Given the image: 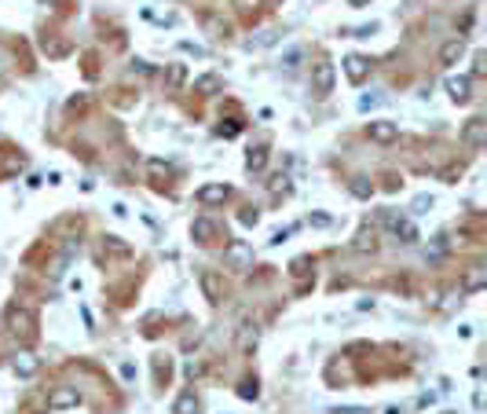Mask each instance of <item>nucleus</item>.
<instances>
[{"instance_id":"6e6552de","label":"nucleus","mask_w":487,"mask_h":414,"mask_svg":"<svg viewBox=\"0 0 487 414\" xmlns=\"http://www.w3.org/2000/svg\"><path fill=\"white\" fill-rule=\"evenodd\" d=\"M389 227H392V235L400 239V242H418V227L410 224V220H403V216H389Z\"/></svg>"},{"instance_id":"39448f33","label":"nucleus","mask_w":487,"mask_h":414,"mask_svg":"<svg viewBox=\"0 0 487 414\" xmlns=\"http://www.w3.org/2000/svg\"><path fill=\"white\" fill-rule=\"evenodd\" d=\"M366 136L374 139V144H392V139L400 136V125H396V121H370Z\"/></svg>"},{"instance_id":"aec40b11","label":"nucleus","mask_w":487,"mask_h":414,"mask_svg":"<svg viewBox=\"0 0 487 414\" xmlns=\"http://www.w3.org/2000/svg\"><path fill=\"white\" fill-rule=\"evenodd\" d=\"M256 393H260V389H256V381H242L238 385V396L242 399H256Z\"/></svg>"},{"instance_id":"20e7f679","label":"nucleus","mask_w":487,"mask_h":414,"mask_svg":"<svg viewBox=\"0 0 487 414\" xmlns=\"http://www.w3.org/2000/svg\"><path fill=\"white\" fill-rule=\"evenodd\" d=\"M461 139H466L469 147H484L487 144V121L484 118H469L466 128H461Z\"/></svg>"},{"instance_id":"f03ea898","label":"nucleus","mask_w":487,"mask_h":414,"mask_svg":"<svg viewBox=\"0 0 487 414\" xmlns=\"http://www.w3.org/2000/svg\"><path fill=\"white\" fill-rule=\"evenodd\" d=\"M8 322H11V330H15L22 341H30L33 334H37V327H33L37 319H33V312H26V308H11V312H8Z\"/></svg>"},{"instance_id":"393cba45","label":"nucleus","mask_w":487,"mask_h":414,"mask_svg":"<svg viewBox=\"0 0 487 414\" xmlns=\"http://www.w3.org/2000/svg\"><path fill=\"white\" fill-rule=\"evenodd\" d=\"M297 62H301V51H290V55L282 59V67H297Z\"/></svg>"},{"instance_id":"2eb2a0df","label":"nucleus","mask_w":487,"mask_h":414,"mask_svg":"<svg viewBox=\"0 0 487 414\" xmlns=\"http://www.w3.org/2000/svg\"><path fill=\"white\" fill-rule=\"evenodd\" d=\"M264 162H267V150H264V147H253V150L246 154V169H249V173H260Z\"/></svg>"},{"instance_id":"4468645a","label":"nucleus","mask_w":487,"mask_h":414,"mask_svg":"<svg viewBox=\"0 0 487 414\" xmlns=\"http://www.w3.org/2000/svg\"><path fill=\"white\" fill-rule=\"evenodd\" d=\"M202 290L209 301H220V279L213 275V271H202Z\"/></svg>"},{"instance_id":"7ed1b4c3","label":"nucleus","mask_w":487,"mask_h":414,"mask_svg":"<svg viewBox=\"0 0 487 414\" xmlns=\"http://www.w3.org/2000/svg\"><path fill=\"white\" fill-rule=\"evenodd\" d=\"M333 77H337L333 62H319V67L312 70V88H315V96H330V92H333Z\"/></svg>"},{"instance_id":"0eeeda50","label":"nucleus","mask_w":487,"mask_h":414,"mask_svg":"<svg viewBox=\"0 0 487 414\" xmlns=\"http://www.w3.org/2000/svg\"><path fill=\"white\" fill-rule=\"evenodd\" d=\"M227 195H231V187H224V184H205V187H198V202H202V205L227 202Z\"/></svg>"},{"instance_id":"6ab92c4d","label":"nucleus","mask_w":487,"mask_h":414,"mask_svg":"<svg viewBox=\"0 0 487 414\" xmlns=\"http://www.w3.org/2000/svg\"><path fill=\"white\" fill-rule=\"evenodd\" d=\"M484 286V271L477 268V271H469V275H466V290H480Z\"/></svg>"},{"instance_id":"4be33fe9","label":"nucleus","mask_w":487,"mask_h":414,"mask_svg":"<svg viewBox=\"0 0 487 414\" xmlns=\"http://www.w3.org/2000/svg\"><path fill=\"white\" fill-rule=\"evenodd\" d=\"M107 250H114V253H128V245H125V242H118L114 235H107Z\"/></svg>"},{"instance_id":"9b49d317","label":"nucleus","mask_w":487,"mask_h":414,"mask_svg":"<svg viewBox=\"0 0 487 414\" xmlns=\"http://www.w3.org/2000/svg\"><path fill=\"white\" fill-rule=\"evenodd\" d=\"M469 77H451V81H447V92H451V99L454 103H469L472 99V92H469Z\"/></svg>"},{"instance_id":"ddd939ff","label":"nucleus","mask_w":487,"mask_h":414,"mask_svg":"<svg viewBox=\"0 0 487 414\" xmlns=\"http://www.w3.org/2000/svg\"><path fill=\"white\" fill-rule=\"evenodd\" d=\"M172 414H198V396H195V393H184V396H176V404H172Z\"/></svg>"},{"instance_id":"412c9836","label":"nucleus","mask_w":487,"mask_h":414,"mask_svg":"<svg viewBox=\"0 0 487 414\" xmlns=\"http://www.w3.org/2000/svg\"><path fill=\"white\" fill-rule=\"evenodd\" d=\"M429 209H432V198H429V195H418V198H414V209H410V213H429Z\"/></svg>"},{"instance_id":"bb28decb","label":"nucleus","mask_w":487,"mask_h":414,"mask_svg":"<svg viewBox=\"0 0 487 414\" xmlns=\"http://www.w3.org/2000/svg\"><path fill=\"white\" fill-rule=\"evenodd\" d=\"M348 4H352V8H366V4H370V0H348Z\"/></svg>"},{"instance_id":"9d476101","label":"nucleus","mask_w":487,"mask_h":414,"mask_svg":"<svg viewBox=\"0 0 487 414\" xmlns=\"http://www.w3.org/2000/svg\"><path fill=\"white\" fill-rule=\"evenodd\" d=\"M366 70H370V62L363 59V55H348V59H344V74H348V81H363V77H366Z\"/></svg>"},{"instance_id":"dca6fc26","label":"nucleus","mask_w":487,"mask_h":414,"mask_svg":"<svg viewBox=\"0 0 487 414\" xmlns=\"http://www.w3.org/2000/svg\"><path fill=\"white\" fill-rule=\"evenodd\" d=\"M213 231H216V227H213V220H195V224H191V235H195L198 242H209V239H213Z\"/></svg>"},{"instance_id":"b1692460","label":"nucleus","mask_w":487,"mask_h":414,"mask_svg":"<svg viewBox=\"0 0 487 414\" xmlns=\"http://www.w3.org/2000/svg\"><path fill=\"white\" fill-rule=\"evenodd\" d=\"M272 191H275V195H278V191H282V195H286V191H290V180H286V176H278L275 184H272Z\"/></svg>"},{"instance_id":"f257e3e1","label":"nucleus","mask_w":487,"mask_h":414,"mask_svg":"<svg viewBox=\"0 0 487 414\" xmlns=\"http://www.w3.org/2000/svg\"><path fill=\"white\" fill-rule=\"evenodd\" d=\"M224 264L238 268V271H246V268L253 264V250H249V245L242 242V239H235V242H231L227 250H224Z\"/></svg>"},{"instance_id":"a878e982","label":"nucleus","mask_w":487,"mask_h":414,"mask_svg":"<svg viewBox=\"0 0 487 414\" xmlns=\"http://www.w3.org/2000/svg\"><path fill=\"white\" fill-rule=\"evenodd\" d=\"M484 70H487V67H484V51H480V55H477V67H472V74H477V77H480Z\"/></svg>"},{"instance_id":"a211bd4d","label":"nucleus","mask_w":487,"mask_h":414,"mask_svg":"<svg viewBox=\"0 0 487 414\" xmlns=\"http://www.w3.org/2000/svg\"><path fill=\"white\" fill-rule=\"evenodd\" d=\"M216 85H220V81H216V77L213 74H205V77H198V81H195V92H202V96H209L213 92V88Z\"/></svg>"},{"instance_id":"423d86ee","label":"nucleus","mask_w":487,"mask_h":414,"mask_svg":"<svg viewBox=\"0 0 487 414\" xmlns=\"http://www.w3.org/2000/svg\"><path fill=\"white\" fill-rule=\"evenodd\" d=\"M77 404H81V396H77V389H70V385H59V389L48 396L51 411H67V407H77Z\"/></svg>"},{"instance_id":"1a4fd4ad","label":"nucleus","mask_w":487,"mask_h":414,"mask_svg":"<svg viewBox=\"0 0 487 414\" xmlns=\"http://www.w3.org/2000/svg\"><path fill=\"white\" fill-rule=\"evenodd\" d=\"M37 370H41V359H37L33 352H19L15 356V374L19 378H33Z\"/></svg>"},{"instance_id":"f8f14e48","label":"nucleus","mask_w":487,"mask_h":414,"mask_svg":"<svg viewBox=\"0 0 487 414\" xmlns=\"http://www.w3.org/2000/svg\"><path fill=\"white\" fill-rule=\"evenodd\" d=\"M461 55H466V44H461V41H447L440 48V62H443V67H454Z\"/></svg>"},{"instance_id":"f3484780","label":"nucleus","mask_w":487,"mask_h":414,"mask_svg":"<svg viewBox=\"0 0 487 414\" xmlns=\"http://www.w3.org/2000/svg\"><path fill=\"white\" fill-rule=\"evenodd\" d=\"M348 187H352V195H355V198H370V195H374V184H366L363 176H355Z\"/></svg>"},{"instance_id":"5701e85b","label":"nucleus","mask_w":487,"mask_h":414,"mask_svg":"<svg viewBox=\"0 0 487 414\" xmlns=\"http://www.w3.org/2000/svg\"><path fill=\"white\" fill-rule=\"evenodd\" d=\"M378 103H381V96H363L359 99V110H370V107H378Z\"/></svg>"}]
</instances>
